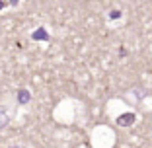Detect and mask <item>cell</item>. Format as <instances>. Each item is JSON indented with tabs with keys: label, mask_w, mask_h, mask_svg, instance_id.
<instances>
[{
	"label": "cell",
	"mask_w": 152,
	"mask_h": 148,
	"mask_svg": "<svg viewBox=\"0 0 152 148\" xmlns=\"http://www.w3.org/2000/svg\"><path fill=\"white\" fill-rule=\"evenodd\" d=\"M10 117H12V115H10L8 107L0 103V129H4V127H6V125L10 123Z\"/></svg>",
	"instance_id": "1"
}]
</instances>
